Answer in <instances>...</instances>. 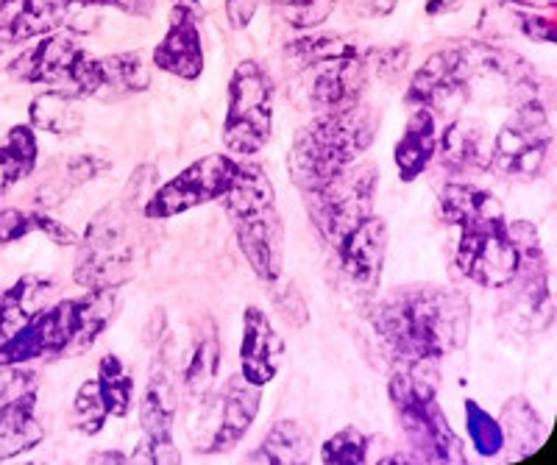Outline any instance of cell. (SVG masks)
Wrapping results in <instances>:
<instances>
[{
  "label": "cell",
  "instance_id": "52a82bcc",
  "mask_svg": "<svg viewBox=\"0 0 557 465\" xmlns=\"http://www.w3.org/2000/svg\"><path fill=\"white\" fill-rule=\"evenodd\" d=\"M143 210L126 198L107 204L78 237L73 281L84 290H121L137 274L139 237L134 215Z\"/></svg>",
  "mask_w": 557,
  "mask_h": 465
},
{
  "label": "cell",
  "instance_id": "4dcf8cb0",
  "mask_svg": "<svg viewBox=\"0 0 557 465\" xmlns=\"http://www.w3.org/2000/svg\"><path fill=\"white\" fill-rule=\"evenodd\" d=\"M39 162L37 131L32 123H17L7 131V140L0 142V196L34 176Z\"/></svg>",
  "mask_w": 557,
  "mask_h": 465
},
{
  "label": "cell",
  "instance_id": "5b68a950",
  "mask_svg": "<svg viewBox=\"0 0 557 465\" xmlns=\"http://www.w3.org/2000/svg\"><path fill=\"white\" fill-rule=\"evenodd\" d=\"M228 224L235 229L237 249L257 274L273 285L285 271V229L278 217L276 187L265 167L257 162H237V173L226 196L221 198Z\"/></svg>",
  "mask_w": 557,
  "mask_h": 465
},
{
  "label": "cell",
  "instance_id": "8d00e7d4",
  "mask_svg": "<svg viewBox=\"0 0 557 465\" xmlns=\"http://www.w3.org/2000/svg\"><path fill=\"white\" fill-rule=\"evenodd\" d=\"M278 17L298 32H315L335 14L337 0H273Z\"/></svg>",
  "mask_w": 557,
  "mask_h": 465
},
{
  "label": "cell",
  "instance_id": "f35d334b",
  "mask_svg": "<svg viewBox=\"0 0 557 465\" xmlns=\"http://www.w3.org/2000/svg\"><path fill=\"white\" fill-rule=\"evenodd\" d=\"M37 385L39 376L26 365H0V418L28 390H37Z\"/></svg>",
  "mask_w": 557,
  "mask_h": 465
},
{
  "label": "cell",
  "instance_id": "bcb514c9",
  "mask_svg": "<svg viewBox=\"0 0 557 465\" xmlns=\"http://www.w3.org/2000/svg\"><path fill=\"white\" fill-rule=\"evenodd\" d=\"M494 3L513 9H530V12H552V9H557V0H494Z\"/></svg>",
  "mask_w": 557,
  "mask_h": 465
},
{
  "label": "cell",
  "instance_id": "7402d4cb",
  "mask_svg": "<svg viewBox=\"0 0 557 465\" xmlns=\"http://www.w3.org/2000/svg\"><path fill=\"white\" fill-rule=\"evenodd\" d=\"M435 156L449 173H485L491 165V140L480 121L455 115L437 135Z\"/></svg>",
  "mask_w": 557,
  "mask_h": 465
},
{
  "label": "cell",
  "instance_id": "1f68e13d",
  "mask_svg": "<svg viewBox=\"0 0 557 465\" xmlns=\"http://www.w3.org/2000/svg\"><path fill=\"white\" fill-rule=\"evenodd\" d=\"M101 62V92L103 98L139 96L151 87V67L137 51L109 53L98 56Z\"/></svg>",
  "mask_w": 557,
  "mask_h": 465
},
{
  "label": "cell",
  "instance_id": "7c38bea8",
  "mask_svg": "<svg viewBox=\"0 0 557 465\" xmlns=\"http://www.w3.org/2000/svg\"><path fill=\"white\" fill-rule=\"evenodd\" d=\"M555 131L549 126V112H546L541 98H530L524 103H516L510 117L502 123L491 142V165L496 176L507 181H532L544 173L549 160Z\"/></svg>",
  "mask_w": 557,
  "mask_h": 465
},
{
  "label": "cell",
  "instance_id": "7bdbcfd3",
  "mask_svg": "<svg viewBox=\"0 0 557 465\" xmlns=\"http://www.w3.org/2000/svg\"><path fill=\"white\" fill-rule=\"evenodd\" d=\"M399 0H343V12L355 20H382L391 17Z\"/></svg>",
  "mask_w": 557,
  "mask_h": 465
},
{
  "label": "cell",
  "instance_id": "d6a6232c",
  "mask_svg": "<svg viewBox=\"0 0 557 465\" xmlns=\"http://www.w3.org/2000/svg\"><path fill=\"white\" fill-rule=\"evenodd\" d=\"M45 235L57 246H78V235L70 226L59 224L57 217L45 215L42 210L26 212V210H0V246H12V242L26 240L28 235Z\"/></svg>",
  "mask_w": 557,
  "mask_h": 465
},
{
  "label": "cell",
  "instance_id": "74e56055",
  "mask_svg": "<svg viewBox=\"0 0 557 465\" xmlns=\"http://www.w3.org/2000/svg\"><path fill=\"white\" fill-rule=\"evenodd\" d=\"M368 447L371 440L362 429L343 427L321 447V463L326 465H362L368 463Z\"/></svg>",
  "mask_w": 557,
  "mask_h": 465
},
{
  "label": "cell",
  "instance_id": "f907efd6",
  "mask_svg": "<svg viewBox=\"0 0 557 465\" xmlns=\"http://www.w3.org/2000/svg\"><path fill=\"white\" fill-rule=\"evenodd\" d=\"M173 3H176V7H190V9H196V0H173Z\"/></svg>",
  "mask_w": 557,
  "mask_h": 465
},
{
  "label": "cell",
  "instance_id": "4fadbf2b",
  "mask_svg": "<svg viewBox=\"0 0 557 465\" xmlns=\"http://www.w3.org/2000/svg\"><path fill=\"white\" fill-rule=\"evenodd\" d=\"M178 413V357L173 343H162L153 357L148 388L139 399L143 443L134 449L132 463H182L173 424Z\"/></svg>",
  "mask_w": 557,
  "mask_h": 465
},
{
  "label": "cell",
  "instance_id": "484cf974",
  "mask_svg": "<svg viewBox=\"0 0 557 465\" xmlns=\"http://www.w3.org/2000/svg\"><path fill=\"white\" fill-rule=\"evenodd\" d=\"M499 427L505 435V447L510 449L516 460H527L544 447L546 424L539 410L527 402L524 395H513L502 404Z\"/></svg>",
  "mask_w": 557,
  "mask_h": 465
},
{
  "label": "cell",
  "instance_id": "d6986e66",
  "mask_svg": "<svg viewBox=\"0 0 557 465\" xmlns=\"http://www.w3.org/2000/svg\"><path fill=\"white\" fill-rule=\"evenodd\" d=\"M285 363V340L276 331L260 306H246L240 338V374L257 388H265L276 379Z\"/></svg>",
  "mask_w": 557,
  "mask_h": 465
},
{
  "label": "cell",
  "instance_id": "ba28073f",
  "mask_svg": "<svg viewBox=\"0 0 557 465\" xmlns=\"http://www.w3.org/2000/svg\"><path fill=\"white\" fill-rule=\"evenodd\" d=\"M519 265L513 279L507 281L505 299L499 306V321L507 329L521 335H541L555 324V299H552L549 260L541 246L539 229L530 221L510 224Z\"/></svg>",
  "mask_w": 557,
  "mask_h": 465
},
{
  "label": "cell",
  "instance_id": "44dd1931",
  "mask_svg": "<svg viewBox=\"0 0 557 465\" xmlns=\"http://www.w3.org/2000/svg\"><path fill=\"white\" fill-rule=\"evenodd\" d=\"M109 160L98 153H70V156H57L48 162L42 179L37 181L32 192V201L39 210H53L64 204L76 190H82L89 181L101 179L109 171Z\"/></svg>",
  "mask_w": 557,
  "mask_h": 465
},
{
  "label": "cell",
  "instance_id": "7dc6e473",
  "mask_svg": "<svg viewBox=\"0 0 557 465\" xmlns=\"http://www.w3.org/2000/svg\"><path fill=\"white\" fill-rule=\"evenodd\" d=\"M462 7V0H426V17H441V14H451Z\"/></svg>",
  "mask_w": 557,
  "mask_h": 465
},
{
  "label": "cell",
  "instance_id": "603a6c76",
  "mask_svg": "<svg viewBox=\"0 0 557 465\" xmlns=\"http://www.w3.org/2000/svg\"><path fill=\"white\" fill-rule=\"evenodd\" d=\"M410 117L393 148V165L399 171V179L405 185H412L426 173V167L435 160L437 148V123L435 115L424 106H410Z\"/></svg>",
  "mask_w": 557,
  "mask_h": 465
},
{
  "label": "cell",
  "instance_id": "e0dca14e",
  "mask_svg": "<svg viewBox=\"0 0 557 465\" xmlns=\"http://www.w3.org/2000/svg\"><path fill=\"white\" fill-rule=\"evenodd\" d=\"M262 404V388L251 385L246 376H232L218 399V424L209 435L207 447H198L203 454H228L253 427Z\"/></svg>",
  "mask_w": 557,
  "mask_h": 465
},
{
  "label": "cell",
  "instance_id": "6da1fadb",
  "mask_svg": "<svg viewBox=\"0 0 557 465\" xmlns=\"http://www.w3.org/2000/svg\"><path fill=\"white\" fill-rule=\"evenodd\" d=\"M368 321L401 360H444L469 343L471 301L446 285L416 281L374 301Z\"/></svg>",
  "mask_w": 557,
  "mask_h": 465
},
{
  "label": "cell",
  "instance_id": "7a4b0ae2",
  "mask_svg": "<svg viewBox=\"0 0 557 465\" xmlns=\"http://www.w3.org/2000/svg\"><path fill=\"white\" fill-rule=\"evenodd\" d=\"M441 221L457 226V268L466 279L487 290H502L513 279L516 254L505 206L494 192L466 181H449L437 196Z\"/></svg>",
  "mask_w": 557,
  "mask_h": 465
},
{
  "label": "cell",
  "instance_id": "e575fe53",
  "mask_svg": "<svg viewBox=\"0 0 557 465\" xmlns=\"http://www.w3.org/2000/svg\"><path fill=\"white\" fill-rule=\"evenodd\" d=\"M466 432H469L471 447H474L480 457H496L505 449V435H502L499 418H494L474 399L466 402Z\"/></svg>",
  "mask_w": 557,
  "mask_h": 465
},
{
  "label": "cell",
  "instance_id": "f546056e",
  "mask_svg": "<svg viewBox=\"0 0 557 465\" xmlns=\"http://www.w3.org/2000/svg\"><path fill=\"white\" fill-rule=\"evenodd\" d=\"M312 440L298 420H276L260 447L248 454V463L301 465L310 463Z\"/></svg>",
  "mask_w": 557,
  "mask_h": 465
},
{
  "label": "cell",
  "instance_id": "8992f818",
  "mask_svg": "<svg viewBox=\"0 0 557 465\" xmlns=\"http://www.w3.org/2000/svg\"><path fill=\"white\" fill-rule=\"evenodd\" d=\"M387 395L410 447V463H466L460 438L437 404L435 360H405L393 370Z\"/></svg>",
  "mask_w": 557,
  "mask_h": 465
},
{
  "label": "cell",
  "instance_id": "f1b7e54d",
  "mask_svg": "<svg viewBox=\"0 0 557 465\" xmlns=\"http://www.w3.org/2000/svg\"><path fill=\"white\" fill-rule=\"evenodd\" d=\"M28 123L34 126V131H45V135L76 137L84 128V115L73 92L53 87L34 98L28 106Z\"/></svg>",
  "mask_w": 557,
  "mask_h": 465
},
{
  "label": "cell",
  "instance_id": "9c48e42d",
  "mask_svg": "<svg viewBox=\"0 0 557 465\" xmlns=\"http://www.w3.org/2000/svg\"><path fill=\"white\" fill-rule=\"evenodd\" d=\"M9 78L20 84H51L76 98H98L101 62L78 46L76 34L51 32L32 39L7 67Z\"/></svg>",
  "mask_w": 557,
  "mask_h": 465
},
{
  "label": "cell",
  "instance_id": "8fae6325",
  "mask_svg": "<svg viewBox=\"0 0 557 465\" xmlns=\"http://www.w3.org/2000/svg\"><path fill=\"white\" fill-rule=\"evenodd\" d=\"M273 135V81L260 62L246 59L228 78L221 142L232 156H253Z\"/></svg>",
  "mask_w": 557,
  "mask_h": 465
},
{
  "label": "cell",
  "instance_id": "c3c4849f",
  "mask_svg": "<svg viewBox=\"0 0 557 465\" xmlns=\"http://www.w3.org/2000/svg\"><path fill=\"white\" fill-rule=\"evenodd\" d=\"M14 46H20L17 34H14V28L9 26L7 20H0V56L7 51H12Z\"/></svg>",
  "mask_w": 557,
  "mask_h": 465
},
{
  "label": "cell",
  "instance_id": "60d3db41",
  "mask_svg": "<svg viewBox=\"0 0 557 465\" xmlns=\"http://www.w3.org/2000/svg\"><path fill=\"white\" fill-rule=\"evenodd\" d=\"M516 28L524 34L532 42H544V46H552L557 42V23L549 14H535L530 9H516L513 12Z\"/></svg>",
  "mask_w": 557,
  "mask_h": 465
},
{
  "label": "cell",
  "instance_id": "681fc988",
  "mask_svg": "<svg viewBox=\"0 0 557 465\" xmlns=\"http://www.w3.org/2000/svg\"><path fill=\"white\" fill-rule=\"evenodd\" d=\"M89 463H112V465H123V463H132V457H126L123 452H96L89 454Z\"/></svg>",
  "mask_w": 557,
  "mask_h": 465
},
{
  "label": "cell",
  "instance_id": "d590c367",
  "mask_svg": "<svg viewBox=\"0 0 557 465\" xmlns=\"http://www.w3.org/2000/svg\"><path fill=\"white\" fill-rule=\"evenodd\" d=\"M109 413H107V404H103V395L101 388H98V379H87V382L78 388L76 399H73V413H70V424L73 429L87 438L98 435L107 424Z\"/></svg>",
  "mask_w": 557,
  "mask_h": 465
},
{
  "label": "cell",
  "instance_id": "ffe728a7",
  "mask_svg": "<svg viewBox=\"0 0 557 465\" xmlns=\"http://www.w3.org/2000/svg\"><path fill=\"white\" fill-rule=\"evenodd\" d=\"M368 81H371V71H368L362 51L355 56L337 59V62H326L318 67L310 84V103L321 115L323 112H343L362 101Z\"/></svg>",
  "mask_w": 557,
  "mask_h": 465
},
{
  "label": "cell",
  "instance_id": "cb8c5ba5",
  "mask_svg": "<svg viewBox=\"0 0 557 465\" xmlns=\"http://www.w3.org/2000/svg\"><path fill=\"white\" fill-rule=\"evenodd\" d=\"M221 335H218L215 321H203V326L198 329V338L193 343L190 357L184 363L182 370V390L187 393V399L196 404H203L212 393L218 382V370H221Z\"/></svg>",
  "mask_w": 557,
  "mask_h": 465
},
{
  "label": "cell",
  "instance_id": "83f0119b",
  "mask_svg": "<svg viewBox=\"0 0 557 465\" xmlns=\"http://www.w3.org/2000/svg\"><path fill=\"white\" fill-rule=\"evenodd\" d=\"M360 53L357 39L348 34H307V37L290 39L282 51L285 67L290 73H305L312 67H321L326 62H337V59L355 56Z\"/></svg>",
  "mask_w": 557,
  "mask_h": 465
},
{
  "label": "cell",
  "instance_id": "f6af8a7d",
  "mask_svg": "<svg viewBox=\"0 0 557 465\" xmlns=\"http://www.w3.org/2000/svg\"><path fill=\"white\" fill-rule=\"evenodd\" d=\"M257 7H260V0H226L228 26L235 28V32H243V28L251 26Z\"/></svg>",
  "mask_w": 557,
  "mask_h": 465
},
{
  "label": "cell",
  "instance_id": "3957f363",
  "mask_svg": "<svg viewBox=\"0 0 557 465\" xmlns=\"http://www.w3.org/2000/svg\"><path fill=\"white\" fill-rule=\"evenodd\" d=\"M117 290H87L78 299L57 301L39 310L0 343V365H28L37 360H62L96 345L117 315Z\"/></svg>",
  "mask_w": 557,
  "mask_h": 465
},
{
  "label": "cell",
  "instance_id": "ab89813d",
  "mask_svg": "<svg viewBox=\"0 0 557 465\" xmlns=\"http://www.w3.org/2000/svg\"><path fill=\"white\" fill-rule=\"evenodd\" d=\"M410 46H407V42H399V46L374 48V51L362 53V56H366L371 76L399 78L401 73L407 71V64H410Z\"/></svg>",
  "mask_w": 557,
  "mask_h": 465
},
{
  "label": "cell",
  "instance_id": "ee69618b",
  "mask_svg": "<svg viewBox=\"0 0 557 465\" xmlns=\"http://www.w3.org/2000/svg\"><path fill=\"white\" fill-rule=\"evenodd\" d=\"M67 3L87 9H117L128 17H148L157 7V0H67Z\"/></svg>",
  "mask_w": 557,
  "mask_h": 465
},
{
  "label": "cell",
  "instance_id": "836d02e7",
  "mask_svg": "<svg viewBox=\"0 0 557 465\" xmlns=\"http://www.w3.org/2000/svg\"><path fill=\"white\" fill-rule=\"evenodd\" d=\"M98 388L112 418H126L134 407V376L117 354H103L98 363Z\"/></svg>",
  "mask_w": 557,
  "mask_h": 465
},
{
  "label": "cell",
  "instance_id": "d4e9b609",
  "mask_svg": "<svg viewBox=\"0 0 557 465\" xmlns=\"http://www.w3.org/2000/svg\"><path fill=\"white\" fill-rule=\"evenodd\" d=\"M53 287L57 281L48 276H20L14 285L0 290V343L45 310V299L53 293Z\"/></svg>",
  "mask_w": 557,
  "mask_h": 465
},
{
  "label": "cell",
  "instance_id": "30bf717a",
  "mask_svg": "<svg viewBox=\"0 0 557 465\" xmlns=\"http://www.w3.org/2000/svg\"><path fill=\"white\" fill-rule=\"evenodd\" d=\"M376 187L380 171L374 162H355L326 185L305 192L307 215L330 249H335L337 242L346 240L357 226L374 215Z\"/></svg>",
  "mask_w": 557,
  "mask_h": 465
},
{
  "label": "cell",
  "instance_id": "4316f807",
  "mask_svg": "<svg viewBox=\"0 0 557 465\" xmlns=\"http://www.w3.org/2000/svg\"><path fill=\"white\" fill-rule=\"evenodd\" d=\"M45 429L37 420V390H28L0 418V460H12L42 443Z\"/></svg>",
  "mask_w": 557,
  "mask_h": 465
},
{
  "label": "cell",
  "instance_id": "5bb4252c",
  "mask_svg": "<svg viewBox=\"0 0 557 465\" xmlns=\"http://www.w3.org/2000/svg\"><path fill=\"white\" fill-rule=\"evenodd\" d=\"M237 173V160L232 153H207L201 160L178 171L173 179L159 185L143 206V217L148 221H168L184 212L221 201L232 187Z\"/></svg>",
  "mask_w": 557,
  "mask_h": 465
},
{
  "label": "cell",
  "instance_id": "9a60e30c",
  "mask_svg": "<svg viewBox=\"0 0 557 465\" xmlns=\"http://www.w3.org/2000/svg\"><path fill=\"white\" fill-rule=\"evenodd\" d=\"M405 101L410 106L430 109L432 115L455 117L457 109L471 101V81L462 46H446L432 53L407 84Z\"/></svg>",
  "mask_w": 557,
  "mask_h": 465
},
{
  "label": "cell",
  "instance_id": "2e32d148",
  "mask_svg": "<svg viewBox=\"0 0 557 465\" xmlns=\"http://www.w3.org/2000/svg\"><path fill=\"white\" fill-rule=\"evenodd\" d=\"M337 281L351 299L374 301L385 274L387 256V224L380 215H371L357 226L335 249Z\"/></svg>",
  "mask_w": 557,
  "mask_h": 465
},
{
  "label": "cell",
  "instance_id": "b9f144b4",
  "mask_svg": "<svg viewBox=\"0 0 557 465\" xmlns=\"http://www.w3.org/2000/svg\"><path fill=\"white\" fill-rule=\"evenodd\" d=\"M273 306H276V313L282 315L287 324L296 326V329L307 326V321H310V310H307L305 299H301L296 285H287L282 293H273Z\"/></svg>",
  "mask_w": 557,
  "mask_h": 465
},
{
  "label": "cell",
  "instance_id": "277c9868",
  "mask_svg": "<svg viewBox=\"0 0 557 465\" xmlns=\"http://www.w3.org/2000/svg\"><path fill=\"white\" fill-rule=\"evenodd\" d=\"M380 112L371 103H355L343 112H323L298 128L287 151V173L301 192L315 190L355 165L380 135Z\"/></svg>",
  "mask_w": 557,
  "mask_h": 465
},
{
  "label": "cell",
  "instance_id": "ac0fdd59",
  "mask_svg": "<svg viewBox=\"0 0 557 465\" xmlns=\"http://www.w3.org/2000/svg\"><path fill=\"white\" fill-rule=\"evenodd\" d=\"M153 67L182 81H198L203 76V39L198 28V12L173 3L171 26L153 48Z\"/></svg>",
  "mask_w": 557,
  "mask_h": 465
}]
</instances>
